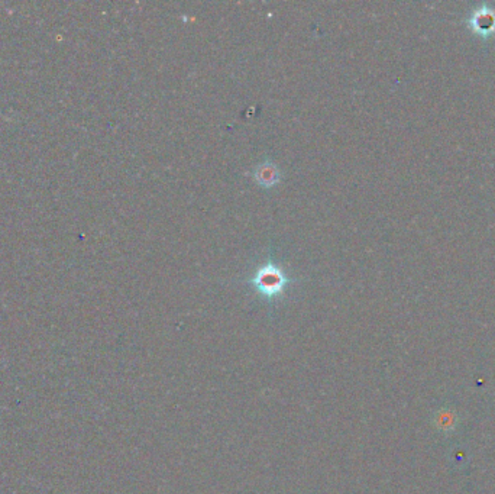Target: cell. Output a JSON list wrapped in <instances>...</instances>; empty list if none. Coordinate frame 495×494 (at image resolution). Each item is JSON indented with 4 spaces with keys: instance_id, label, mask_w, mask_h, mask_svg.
<instances>
[{
    "instance_id": "obj_2",
    "label": "cell",
    "mask_w": 495,
    "mask_h": 494,
    "mask_svg": "<svg viewBox=\"0 0 495 494\" xmlns=\"http://www.w3.org/2000/svg\"><path fill=\"white\" fill-rule=\"evenodd\" d=\"M255 178L259 184H262L265 187H270V186L277 183L278 171L276 170V167L273 164H263V166L258 167V170L255 171Z\"/></svg>"
},
{
    "instance_id": "obj_1",
    "label": "cell",
    "mask_w": 495,
    "mask_h": 494,
    "mask_svg": "<svg viewBox=\"0 0 495 494\" xmlns=\"http://www.w3.org/2000/svg\"><path fill=\"white\" fill-rule=\"evenodd\" d=\"M252 284L263 296L274 297L285 289V286L288 284V277L277 264L268 261L255 272Z\"/></svg>"
},
{
    "instance_id": "obj_3",
    "label": "cell",
    "mask_w": 495,
    "mask_h": 494,
    "mask_svg": "<svg viewBox=\"0 0 495 494\" xmlns=\"http://www.w3.org/2000/svg\"><path fill=\"white\" fill-rule=\"evenodd\" d=\"M437 425L442 428V429H450L453 425H455V416L453 413H449V412H445L439 416V419H437Z\"/></svg>"
}]
</instances>
